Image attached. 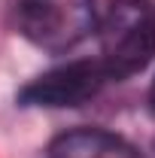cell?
<instances>
[{
	"label": "cell",
	"mask_w": 155,
	"mask_h": 158,
	"mask_svg": "<svg viewBox=\"0 0 155 158\" xmlns=\"http://www.w3.org/2000/svg\"><path fill=\"white\" fill-rule=\"evenodd\" d=\"M49 158H140V152H137L128 140L116 137L110 131L79 128V131L61 134L52 143Z\"/></svg>",
	"instance_id": "obj_4"
},
{
	"label": "cell",
	"mask_w": 155,
	"mask_h": 158,
	"mask_svg": "<svg viewBox=\"0 0 155 158\" xmlns=\"http://www.w3.org/2000/svg\"><path fill=\"white\" fill-rule=\"evenodd\" d=\"M155 58V6L149 0H113L100 21V67L107 79H128Z\"/></svg>",
	"instance_id": "obj_1"
},
{
	"label": "cell",
	"mask_w": 155,
	"mask_h": 158,
	"mask_svg": "<svg viewBox=\"0 0 155 158\" xmlns=\"http://www.w3.org/2000/svg\"><path fill=\"white\" fill-rule=\"evenodd\" d=\"M149 100H152V110H155V82H152V94H149Z\"/></svg>",
	"instance_id": "obj_5"
},
{
	"label": "cell",
	"mask_w": 155,
	"mask_h": 158,
	"mask_svg": "<svg viewBox=\"0 0 155 158\" xmlns=\"http://www.w3.org/2000/svg\"><path fill=\"white\" fill-rule=\"evenodd\" d=\"M19 31L49 52L70 49L94 27L91 0H15Z\"/></svg>",
	"instance_id": "obj_2"
},
{
	"label": "cell",
	"mask_w": 155,
	"mask_h": 158,
	"mask_svg": "<svg viewBox=\"0 0 155 158\" xmlns=\"http://www.w3.org/2000/svg\"><path fill=\"white\" fill-rule=\"evenodd\" d=\"M110 82L100 61H70L55 70L31 79L19 91V103L24 106H79L94 98L100 85Z\"/></svg>",
	"instance_id": "obj_3"
}]
</instances>
